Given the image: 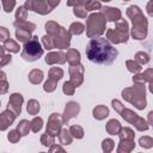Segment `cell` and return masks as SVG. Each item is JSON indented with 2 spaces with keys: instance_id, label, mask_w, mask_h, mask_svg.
<instances>
[{
  "instance_id": "6da1fadb",
  "label": "cell",
  "mask_w": 153,
  "mask_h": 153,
  "mask_svg": "<svg viewBox=\"0 0 153 153\" xmlns=\"http://www.w3.org/2000/svg\"><path fill=\"white\" fill-rule=\"evenodd\" d=\"M118 51L105 38H92L86 47V56L90 61L99 65H111L117 57Z\"/></svg>"
},
{
  "instance_id": "7a4b0ae2",
  "label": "cell",
  "mask_w": 153,
  "mask_h": 153,
  "mask_svg": "<svg viewBox=\"0 0 153 153\" xmlns=\"http://www.w3.org/2000/svg\"><path fill=\"white\" fill-rule=\"evenodd\" d=\"M127 14L133 22L131 36L135 39H143L147 35V19L143 17L141 10L137 6H130L127 10Z\"/></svg>"
},
{
  "instance_id": "3957f363",
  "label": "cell",
  "mask_w": 153,
  "mask_h": 153,
  "mask_svg": "<svg viewBox=\"0 0 153 153\" xmlns=\"http://www.w3.org/2000/svg\"><path fill=\"white\" fill-rule=\"evenodd\" d=\"M45 30L49 36L53 37L55 48H68L71 43V33L69 31H66L61 25L56 24L55 22H48L45 24Z\"/></svg>"
},
{
  "instance_id": "277c9868",
  "label": "cell",
  "mask_w": 153,
  "mask_h": 153,
  "mask_svg": "<svg viewBox=\"0 0 153 153\" xmlns=\"http://www.w3.org/2000/svg\"><path fill=\"white\" fill-rule=\"evenodd\" d=\"M111 104H112V106H114V109L127 121V122H129L130 124H134L135 126V128L137 129V130H147L148 129V124H147V122L143 120V118H141V117H139L135 112H133L131 110H129V109H127V108H124L122 104H121V102L120 100H117V99H114L112 102H111Z\"/></svg>"
},
{
  "instance_id": "5b68a950",
  "label": "cell",
  "mask_w": 153,
  "mask_h": 153,
  "mask_svg": "<svg viewBox=\"0 0 153 153\" xmlns=\"http://www.w3.org/2000/svg\"><path fill=\"white\" fill-rule=\"evenodd\" d=\"M122 97L135 105L139 110L146 108V97H145V85L136 84L131 88H124L122 91Z\"/></svg>"
},
{
  "instance_id": "8992f818",
  "label": "cell",
  "mask_w": 153,
  "mask_h": 153,
  "mask_svg": "<svg viewBox=\"0 0 153 153\" xmlns=\"http://www.w3.org/2000/svg\"><path fill=\"white\" fill-rule=\"evenodd\" d=\"M86 35L92 39L94 36H99L105 31V17L103 13H92L87 18Z\"/></svg>"
},
{
  "instance_id": "52a82bcc",
  "label": "cell",
  "mask_w": 153,
  "mask_h": 153,
  "mask_svg": "<svg viewBox=\"0 0 153 153\" xmlns=\"http://www.w3.org/2000/svg\"><path fill=\"white\" fill-rule=\"evenodd\" d=\"M43 55V48L38 41L37 36H33L29 42H26L23 47L22 51V57L29 62L38 60Z\"/></svg>"
},
{
  "instance_id": "ba28073f",
  "label": "cell",
  "mask_w": 153,
  "mask_h": 153,
  "mask_svg": "<svg viewBox=\"0 0 153 153\" xmlns=\"http://www.w3.org/2000/svg\"><path fill=\"white\" fill-rule=\"evenodd\" d=\"M128 24L126 20L121 19L117 24L115 29H109L106 31V37L109 38L110 42L117 44V43H126L128 41Z\"/></svg>"
},
{
  "instance_id": "9c48e42d",
  "label": "cell",
  "mask_w": 153,
  "mask_h": 153,
  "mask_svg": "<svg viewBox=\"0 0 153 153\" xmlns=\"http://www.w3.org/2000/svg\"><path fill=\"white\" fill-rule=\"evenodd\" d=\"M59 4H60L59 0L55 2H51V1H26L25 6L29 10H32V11L38 12L41 14H47V13L51 12V10Z\"/></svg>"
},
{
  "instance_id": "30bf717a",
  "label": "cell",
  "mask_w": 153,
  "mask_h": 153,
  "mask_svg": "<svg viewBox=\"0 0 153 153\" xmlns=\"http://www.w3.org/2000/svg\"><path fill=\"white\" fill-rule=\"evenodd\" d=\"M63 123V118H61V115L60 114H51L49 120H48V124H47V131L48 134L50 135H57L60 134V129H61V126Z\"/></svg>"
},
{
  "instance_id": "8fae6325",
  "label": "cell",
  "mask_w": 153,
  "mask_h": 153,
  "mask_svg": "<svg viewBox=\"0 0 153 153\" xmlns=\"http://www.w3.org/2000/svg\"><path fill=\"white\" fill-rule=\"evenodd\" d=\"M69 74H71V82L78 87L82 82V75H84V66L82 65H75L69 67Z\"/></svg>"
},
{
  "instance_id": "7c38bea8",
  "label": "cell",
  "mask_w": 153,
  "mask_h": 153,
  "mask_svg": "<svg viewBox=\"0 0 153 153\" xmlns=\"http://www.w3.org/2000/svg\"><path fill=\"white\" fill-rule=\"evenodd\" d=\"M79 111H80V106L78 103H75V102L67 103L65 112H63V122H68L72 117L76 116L79 114Z\"/></svg>"
},
{
  "instance_id": "4fadbf2b",
  "label": "cell",
  "mask_w": 153,
  "mask_h": 153,
  "mask_svg": "<svg viewBox=\"0 0 153 153\" xmlns=\"http://www.w3.org/2000/svg\"><path fill=\"white\" fill-rule=\"evenodd\" d=\"M22 103H23V96L19 93H13L10 97V102H8V106L11 105L12 109H14V114L19 115L22 111Z\"/></svg>"
},
{
  "instance_id": "5bb4252c",
  "label": "cell",
  "mask_w": 153,
  "mask_h": 153,
  "mask_svg": "<svg viewBox=\"0 0 153 153\" xmlns=\"http://www.w3.org/2000/svg\"><path fill=\"white\" fill-rule=\"evenodd\" d=\"M45 62L48 65H53V63H65L66 62V54H63L62 51L59 53H49L45 56Z\"/></svg>"
},
{
  "instance_id": "9a60e30c",
  "label": "cell",
  "mask_w": 153,
  "mask_h": 153,
  "mask_svg": "<svg viewBox=\"0 0 153 153\" xmlns=\"http://www.w3.org/2000/svg\"><path fill=\"white\" fill-rule=\"evenodd\" d=\"M134 147H135L134 139H121L117 148V153H130Z\"/></svg>"
},
{
  "instance_id": "2e32d148",
  "label": "cell",
  "mask_w": 153,
  "mask_h": 153,
  "mask_svg": "<svg viewBox=\"0 0 153 153\" xmlns=\"http://www.w3.org/2000/svg\"><path fill=\"white\" fill-rule=\"evenodd\" d=\"M103 14L105 19L109 22H115L121 19V11L118 8H112V7H104L103 8Z\"/></svg>"
},
{
  "instance_id": "e0dca14e",
  "label": "cell",
  "mask_w": 153,
  "mask_h": 153,
  "mask_svg": "<svg viewBox=\"0 0 153 153\" xmlns=\"http://www.w3.org/2000/svg\"><path fill=\"white\" fill-rule=\"evenodd\" d=\"M133 81L136 84H145L146 81H148L151 84L153 81V69H147L142 74H137L133 76Z\"/></svg>"
},
{
  "instance_id": "ac0fdd59",
  "label": "cell",
  "mask_w": 153,
  "mask_h": 153,
  "mask_svg": "<svg viewBox=\"0 0 153 153\" xmlns=\"http://www.w3.org/2000/svg\"><path fill=\"white\" fill-rule=\"evenodd\" d=\"M68 6H73L75 5L74 7V14L79 18H85L86 17V8L84 6V1H75V2H67Z\"/></svg>"
},
{
  "instance_id": "d6986e66",
  "label": "cell",
  "mask_w": 153,
  "mask_h": 153,
  "mask_svg": "<svg viewBox=\"0 0 153 153\" xmlns=\"http://www.w3.org/2000/svg\"><path fill=\"white\" fill-rule=\"evenodd\" d=\"M66 60L71 63V66H75V65H79L80 62V54L78 50L75 49H69L66 54Z\"/></svg>"
},
{
  "instance_id": "ffe728a7",
  "label": "cell",
  "mask_w": 153,
  "mask_h": 153,
  "mask_svg": "<svg viewBox=\"0 0 153 153\" xmlns=\"http://www.w3.org/2000/svg\"><path fill=\"white\" fill-rule=\"evenodd\" d=\"M121 129H122L121 123H120L117 120H110V121L106 123V131H108L110 135L120 134Z\"/></svg>"
},
{
  "instance_id": "44dd1931",
  "label": "cell",
  "mask_w": 153,
  "mask_h": 153,
  "mask_svg": "<svg viewBox=\"0 0 153 153\" xmlns=\"http://www.w3.org/2000/svg\"><path fill=\"white\" fill-rule=\"evenodd\" d=\"M109 115V109L105 105H98L93 109V117L96 120H103Z\"/></svg>"
},
{
  "instance_id": "7402d4cb",
  "label": "cell",
  "mask_w": 153,
  "mask_h": 153,
  "mask_svg": "<svg viewBox=\"0 0 153 153\" xmlns=\"http://www.w3.org/2000/svg\"><path fill=\"white\" fill-rule=\"evenodd\" d=\"M8 115V110L7 111H4L2 112V115H1V123H2V126H1V130H5L6 128H7V126L8 124H11L13 121H14V118H16V114H11L10 116H7Z\"/></svg>"
},
{
  "instance_id": "603a6c76",
  "label": "cell",
  "mask_w": 153,
  "mask_h": 153,
  "mask_svg": "<svg viewBox=\"0 0 153 153\" xmlns=\"http://www.w3.org/2000/svg\"><path fill=\"white\" fill-rule=\"evenodd\" d=\"M59 141L61 145H71L72 143V135L71 131L67 129H62L59 134Z\"/></svg>"
},
{
  "instance_id": "cb8c5ba5",
  "label": "cell",
  "mask_w": 153,
  "mask_h": 153,
  "mask_svg": "<svg viewBox=\"0 0 153 153\" xmlns=\"http://www.w3.org/2000/svg\"><path fill=\"white\" fill-rule=\"evenodd\" d=\"M30 31H26V30H24V29H17L16 30V36H17V39L19 41V42H24V43H26V42H29L32 37L30 36Z\"/></svg>"
},
{
  "instance_id": "d4e9b609",
  "label": "cell",
  "mask_w": 153,
  "mask_h": 153,
  "mask_svg": "<svg viewBox=\"0 0 153 153\" xmlns=\"http://www.w3.org/2000/svg\"><path fill=\"white\" fill-rule=\"evenodd\" d=\"M29 80L32 84H39L43 80V72L39 69H33L31 71V73L29 74Z\"/></svg>"
},
{
  "instance_id": "484cf974",
  "label": "cell",
  "mask_w": 153,
  "mask_h": 153,
  "mask_svg": "<svg viewBox=\"0 0 153 153\" xmlns=\"http://www.w3.org/2000/svg\"><path fill=\"white\" fill-rule=\"evenodd\" d=\"M62 76H63V71L61 68H57V67L50 68V71H49V79L50 80H54L57 82Z\"/></svg>"
},
{
  "instance_id": "4316f807",
  "label": "cell",
  "mask_w": 153,
  "mask_h": 153,
  "mask_svg": "<svg viewBox=\"0 0 153 153\" xmlns=\"http://www.w3.org/2000/svg\"><path fill=\"white\" fill-rule=\"evenodd\" d=\"M30 128H31V123H29L26 120H23V121L19 122V124L17 127V130L20 133L22 136H24V135H27L29 134Z\"/></svg>"
},
{
  "instance_id": "83f0119b",
  "label": "cell",
  "mask_w": 153,
  "mask_h": 153,
  "mask_svg": "<svg viewBox=\"0 0 153 153\" xmlns=\"http://www.w3.org/2000/svg\"><path fill=\"white\" fill-rule=\"evenodd\" d=\"M84 30H85V26L81 23H79V22L73 23L69 26V33L71 35H80V33L84 32Z\"/></svg>"
},
{
  "instance_id": "f1b7e54d",
  "label": "cell",
  "mask_w": 153,
  "mask_h": 153,
  "mask_svg": "<svg viewBox=\"0 0 153 153\" xmlns=\"http://www.w3.org/2000/svg\"><path fill=\"white\" fill-rule=\"evenodd\" d=\"M14 26L17 27V29H24V30H26V31H30V32H32L35 29H36V25L35 24H32V23H27V22H16L14 23Z\"/></svg>"
},
{
  "instance_id": "f546056e",
  "label": "cell",
  "mask_w": 153,
  "mask_h": 153,
  "mask_svg": "<svg viewBox=\"0 0 153 153\" xmlns=\"http://www.w3.org/2000/svg\"><path fill=\"white\" fill-rule=\"evenodd\" d=\"M38 111H39V103L35 99H31L27 103V112L30 115H36Z\"/></svg>"
},
{
  "instance_id": "4dcf8cb0",
  "label": "cell",
  "mask_w": 153,
  "mask_h": 153,
  "mask_svg": "<svg viewBox=\"0 0 153 153\" xmlns=\"http://www.w3.org/2000/svg\"><path fill=\"white\" fill-rule=\"evenodd\" d=\"M42 43H43V45H44V48H45L47 50H51V49L55 48L54 39H53V37L49 36V35H45V36L42 37Z\"/></svg>"
},
{
  "instance_id": "1f68e13d",
  "label": "cell",
  "mask_w": 153,
  "mask_h": 153,
  "mask_svg": "<svg viewBox=\"0 0 153 153\" xmlns=\"http://www.w3.org/2000/svg\"><path fill=\"white\" fill-rule=\"evenodd\" d=\"M69 131H71L72 136L75 139H81L84 136V129L80 126H72L69 128Z\"/></svg>"
},
{
  "instance_id": "d6a6232c",
  "label": "cell",
  "mask_w": 153,
  "mask_h": 153,
  "mask_svg": "<svg viewBox=\"0 0 153 153\" xmlns=\"http://www.w3.org/2000/svg\"><path fill=\"white\" fill-rule=\"evenodd\" d=\"M127 67H128V71L131 73H139L141 71V65H139L136 61H133V60L127 61Z\"/></svg>"
},
{
  "instance_id": "836d02e7",
  "label": "cell",
  "mask_w": 153,
  "mask_h": 153,
  "mask_svg": "<svg viewBox=\"0 0 153 153\" xmlns=\"http://www.w3.org/2000/svg\"><path fill=\"white\" fill-rule=\"evenodd\" d=\"M54 141H55V136L54 135H50L48 133L43 134L42 137H41V142L43 143V146H47V147L48 146H53Z\"/></svg>"
},
{
  "instance_id": "e575fe53",
  "label": "cell",
  "mask_w": 153,
  "mask_h": 153,
  "mask_svg": "<svg viewBox=\"0 0 153 153\" xmlns=\"http://www.w3.org/2000/svg\"><path fill=\"white\" fill-rule=\"evenodd\" d=\"M42 124H43V121L41 117H35L32 121H31V130L33 133H37L41 130L42 128Z\"/></svg>"
},
{
  "instance_id": "d590c367",
  "label": "cell",
  "mask_w": 153,
  "mask_h": 153,
  "mask_svg": "<svg viewBox=\"0 0 153 153\" xmlns=\"http://www.w3.org/2000/svg\"><path fill=\"white\" fill-rule=\"evenodd\" d=\"M115 147V142L111 140V139H105L103 142H102V148L105 153H110Z\"/></svg>"
},
{
  "instance_id": "8d00e7d4",
  "label": "cell",
  "mask_w": 153,
  "mask_h": 153,
  "mask_svg": "<svg viewBox=\"0 0 153 153\" xmlns=\"http://www.w3.org/2000/svg\"><path fill=\"white\" fill-rule=\"evenodd\" d=\"M135 61H137L139 65H143V63H147V62L149 61V56H148V54L140 51V53H136V55H135Z\"/></svg>"
},
{
  "instance_id": "74e56055",
  "label": "cell",
  "mask_w": 153,
  "mask_h": 153,
  "mask_svg": "<svg viewBox=\"0 0 153 153\" xmlns=\"http://www.w3.org/2000/svg\"><path fill=\"white\" fill-rule=\"evenodd\" d=\"M139 143L143 148H151L153 146V139L149 136H142V137H140Z\"/></svg>"
},
{
  "instance_id": "f35d334b",
  "label": "cell",
  "mask_w": 153,
  "mask_h": 153,
  "mask_svg": "<svg viewBox=\"0 0 153 153\" xmlns=\"http://www.w3.org/2000/svg\"><path fill=\"white\" fill-rule=\"evenodd\" d=\"M84 6L86 11H93V10L100 8V2L99 1H84Z\"/></svg>"
},
{
  "instance_id": "ab89813d",
  "label": "cell",
  "mask_w": 153,
  "mask_h": 153,
  "mask_svg": "<svg viewBox=\"0 0 153 153\" xmlns=\"http://www.w3.org/2000/svg\"><path fill=\"white\" fill-rule=\"evenodd\" d=\"M5 48H6L7 50L13 51V53H18V51H19V45H18L16 42H13L12 39L5 42Z\"/></svg>"
},
{
  "instance_id": "60d3db41",
  "label": "cell",
  "mask_w": 153,
  "mask_h": 153,
  "mask_svg": "<svg viewBox=\"0 0 153 153\" xmlns=\"http://www.w3.org/2000/svg\"><path fill=\"white\" fill-rule=\"evenodd\" d=\"M16 18L18 22H24V19H26V10L24 6H20L16 13Z\"/></svg>"
},
{
  "instance_id": "b9f144b4",
  "label": "cell",
  "mask_w": 153,
  "mask_h": 153,
  "mask_svg": "<svg viewBox=\"0 0 153 153\" xmlns=\"http://www.w3.org/2000/svg\"><path fill=\"white\" fill-rule=\"evenodd\" d=\"M43 88H44V91H45V92H53V91L56 88V81L48 79V80L45 81V84H44Z\"/></svg>"
},
{
  "instance_id": "7bdbcfd3",
  "label": "cell",
  "mask_w": 153,
  "mask_h": 153,
  "mask_svg": "<svg viewBox=\"0 0 153 153\" xmlns=\"http://www.w3.org/2000/svg\"><path fill=\"white\" fill-rule=\"evenodd\" d=\"M62 90H63V92H65L66 94H73V93H74V90H75V86H74L71 81H66V82L63 84Z\"/></svg>"
},
{
  "instance_id": "ee69618b",
  "label": "cell",
  "mask_w": 153,
  "mask_h": 153,
  "mask_svg": "<svg viewBox=\"0 0 153 153\" xmlns=\"http://www.w3.org/2000/svg\"><path fill=\"white\" fill-rule=\"evenodd\" d=\"M20 133L18 131V130H11L10 133H8V140L11 141V142H17V141H19V139H20Z\"/></svg>"
},
{
  "instance_id": "f6af8a7d",
  "label": "cell",
  "mask_w": 153,
  "mask_h": 153,
  "mask_svg": "<svg viewBox=\"0 0 153 153\" xmlns=\"http://www.w3.org/2000/svg\"><path fill=\"white\" fill-rule=\"evenodd\" d=\"M49 153H66V151L60 145H53L49 149Z\"/></svg>"
},
{
  "instance_id": "bcb514c9",
  "label": "cell",
  "mask_w": 153,
  "mask_h": 153,
  "mask_svg": "<svg viewBox=\"0 0 153 153\" xmlns=\"http://www.w3.org/2000/svg\"><path fill=\"white\" fill-rule=\"evenodd\" d=\"M1 35H2V41L6 42V38H10V32L6 30V27H1Z\"/></svg>"
},
{
  "instance_id": "7dc6e473",
  "label": "cell",
  "mask_w": 153,
  "mask_h": 153,
  "mask_svg": "<svg viewBox=\"0 0 153 153\" xmlns=\"http://www.w3.org/2000/svg\"><path fill=\"white\" fill-rule=\"evenodd\" d=\"M147 12H148V14L151 16V17H153V1H149L148 4H147Z\"/></svg>"
},
{
  "instance_id": "c3c4849f",
  "label": "cell",
  "mask_w": 153,
  "mask_h": 153,
  "mask_svg": "<svg viewBox=\"0 0 153 153\" xmlns=\"http://www.w3.org/2000/svg\"><path fill=\"white\" fill-rule=\"evenodd\" d=\"M148 122L153 126V111H151V112L148 114Z\"/></svg>"
},
{
  "instance_id": "681fc988",
  "label": "cell",
  "mask_w": 153,
  "mask_h": 153,
  "mask_svg": "<svg viewBox=\"0 0 153 153\" xmlns=\"http://www.w3.org/2000/svg\"><path fill=\"white\" fill-rule=\"evenodd\" d=\"M149 91H151V92L153 93V81H152V82L149 84Z\"/></svg>"
},
{
  "instance_id": "f907efd6",
  "label": "cell",
  "mask_w": 153,
  "mask_h": 153,
  "mask_svg": "<svg viewBox=\"0 0 153 153\" xmlns=\"http://www.w3.org/2000/svg\"><path fill=\"white\" fill-rule=\"evenodd\" d=\"M41 153H44V152H41Z\"/></svg>"
},
{
  "instance_id": "816d5d0a",
  "label": "cell",
  "mask_w": 153,
  "mask_h": 153,
  "mask_svg": "<svg viewBox=\"0 0 153 153\" xmlns=\"http://www.w3.org/2000/svg\"><path fill=\"white\" fill-rule=\"evenodd\" d=\"M104 153H105V152H104Z\"/></svg>"
}]
</instances>
